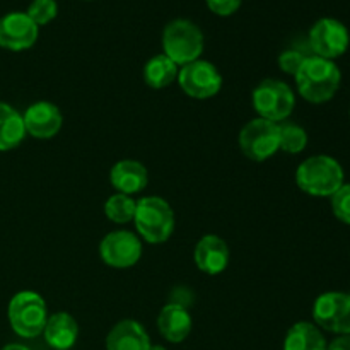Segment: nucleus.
Instances as JSON below:
<instances>
[{
  "mask_svg": "<svg viewBox=\"0 0 350 350\" xmlns=\"http://www.w3.org/2000/svg\"><path fill=\"white\" fill-rule=\"evenodd\" d=\"M299 94L313 105H323L337 94L342 82V72L334 60L308 55L294 75Z\"/></svg>",
  "mask_w": 350,
  "mask_h": 350,
  "instance_id": "f257e3e1",
  "label": "nucleus"
},
{
  "mask_svg": "<svg viewBox=\"0 0 350 350\" xmlns=\"http://www.w3.org/2000/svg\"><path fill=\"white\" fill-rule=\"evenodd\" d=\"M296 183L311 197H332L345 183L344 167L332 156H311L297 166Z\"/></svg>",
  "mask_w": 350,
  "mask_h": 350,
  "instance_id": "f03ea898",
  "label": "nucleus"
},
{
  "mask_svg": "<svg viewBox=\"0 0 350 350\" xmlns=\"http://www.w3.org/2000/svg\"><path fill=\"white\" fill-rule=\"evenodd\" d=\"M133 224L144 241L150 245H161L171 238L176 222H174L173 208L164 198L144 197L137 200Z\"/></svg>",
  "mask_w": 350,
  "mask_h": 350,
  "instance_id": "7ed1b4c3",
  "label": "nucleus"
},
{
  "mask_svg": "<svg viewBox=\"0 0 350 350\" xmlns=\"http://www.w3.org/2000/svg\"><path fill=\"white\" fill-rule=\"evenodd\" d=\"M204 33L190 19H174L164 27L163 53L178 67L198 60L204 53Z\"/></svg>",
  "mask_w": 350,
  "mask_h": 350,
  "instance_id": "20e7f679",
  "label": "nucleus"
},
{
  "mask_svg": "<svg viewBox=\"0 0 350 350\" xmlns=\"http://www.w3.org/2000/svg\"><path fill=\"white\" fill-rule=\"evenodd\" d=\"M48 308L41 294L34 291H21L14 294L7 308V318L19 337L36 338L43 334L48 321Z\"/></svg>",
  "mask_w": 350,
  "mask_h": 350,
  "instance_id": "39448f33",
  "label": "nucleus"
},
{
  "mask_svg": "<svg viewBox=\"0 0 350 350\" xmlns=\"http://www.w3.org/2000/svg\"><path fill=\"white\" fill-rule=\"evenodd\" d=\"M252 103L258 118L269 120V122L280 123L286 122L294 111L296 106V96L294 91L279 79H265L260 82L252 94Z\"/></svg>",
  "mask_w": 350,
  "mask_h": 350,
  "instance_id": "423d86ee",
  "label": "nucleus"
},
{
  "mask_svg": "<svg viewBox=\"0 0 350 350\" xmlns=\"http://www.w3.org/2000/svg\"><path fill=\"white\" fill-rule=\"evenodd\" d=\"M241 152L255 163H263L279 150V123L253 118L241 129L238 137Z\"/></svg>",
  "mask_w": 350,
  "mask_h": 350,
  "instance_id": "0eeeda50",
  "label": "nucleus"
},
{
  "mask_svg": "<svg viewBox=\"0 0 350 350\" xmlns=\"http://www.w3.org/2000/svg\"><path fill=\"white\" fill-rule=\"evenodd\" d=\"M313 320L320 330L335 335L350 334V294L330 291L317 297L313 304Z\"/></svg>",
  "mask_w": 350,
  "mask_h": 350,
  "instance_id": "6e6552de",
  "label": "nucleus"
},
{
  "mask_svg": "<svg viewBox=\"0 0 350 350\" xmlns=\"http://www.w3.org/2000/svg\"><path fill=\"white\" fill-rule=\"evenodd\" d=\"M176 81L185 94L193 99L214 98L222 88V75L219 68L202 58L180 67Z\"/></svg>",
  "mask_w": 350,
  "mask_h": 350,
  "instance_id": "1a4fd4ad",
  "label": "nucleus"
},
{
  "mask_svg": "<svg viewBox=\"0 0 350 350\" xmlns=\"http://www.w3.org/2000/svg\"><path fill=\"white\" fill-rule=\"evenodd\" d=\"M350 34L347 26L334 17H321L310 29V46L313 55L335 60L349 50Z\"/></svg>",
  "mask_w": 350,
  "mask_h": 350,
  "instance_id": "9d476101",
  "label": "nucleus"
},
{
  "mask_svg": "<svg viewBox=\"0 0 350 350\" xmlns=\"http://www.w3.org/2000/svg\"><path fill=\"white\" fill-rule=\"evenodd\" d=\"M99 256L103 263L113 269H130L142 256V241L132 231H111L99 243Z\"/></svg>",
  "mask_w": 350,
  "mask_h": 350,
  "instance_id": "9b49d317",
  "label": "nucleus"
},
{
  "mask_svg": "<svg viewBox=\"0 0 350 350\" xmlns=\"http://www.w3.org/2000/svg\"><path fill=\"white\" fill-rule=\"evenodd\" d=\"M40 36V27L26 12H9L0 17V48L23 51L34 46Z\"/></svg>",
  "mask_w": 350,
  "mask_h": 350,
  "instance_id": "f8f14e48",
  "label": "nucleus"
},
{
  "mask_svg": "<svg viewBox=\"0 0 350 350\" xmlns=\"http://www.w3.org/2000/svg\"><path fill=\"white\" fill-rule=\"evenodd\" d=\"M27 135L40 140L53 139L64 125V116L57 105L50 101H38L27 106L23 115Z\"/></svg>",
  "mask_w": 350,
  "mask_h": 350,
  "instance_id": "ddd939ff",
  "label": "nucleus"
},
{
  "mask_svg": "<svg viewBox=\"0 0 350 350\" xmlns=\"http://www.w3.org/2000/svg\"><path fill=\"white\" fill-rule=\"evenodd\" d=\"M231 252L228 243L215 234H205L195 245L193 260L200 272L207 275H219L229 265Z\"/></svg>",
  "mask_w": 350,
  "mask_h": 350,
  "instance_id": "4468645a",
  "label": "nucleus"
},
{
  "mask_svg": "<svg viewBox=\"0 0 350 350\" xmlns=\"http://www.w3.org/2000/svg\"><path fill=\"white\" fill-rule=\"evenodd\" d=\"M109 183L116 193L135 195L140 193L149 183V171L142 163L135 159H122L113 164L109 171Z\"/></svg>",
  "mask_w": 350,
  "mask_h": 350,
  "instance_id": "2eb2a0df",
  "label": "nucleus"
},
{
  "mask_svg": "<svg viewBox=\"0 0 350 350\" xmlns=\"http://www.w3.org/2000/svg\"><path fill=\"white\" fill-rule=\"evenodd\" d=\"M191 314L180 303H170L157 317V330L171 344H181L191 334Z\"/></svg>",
  "mask_w": 350,
  "mask_h": 350,
  "instance_id": "dca6fc26",
  "label": "nucleus"
},
{
  "mask_svg": "<svg viewBox=\"0 0 350 350\" xmlns=\"http://www.w3.org/2000/svg\"><path fill=\"white\" fill-rule=\"evenodd\" d=\"M150 345L146 328L135 320L118 321L106 337V350H149Z\"/></svg>",
  "mask_w": 350,
  "mask_h": 350,
  "instance_id": "f3484780",
  "label": "nucleus"
},
{
  "mask_svg": "<svg viewBox=\"0 0 350 350\" xmlns=\"http://www.w3.org/2000/svg\"><path fill=\"white\" fill-rule=\"evenodd\" d=\"M44 340L55 350H68L75 345L79 338V325L70 313L58 311L48 317L44 325Z\"/></svg>",
  "mask_w": 350,
  "mask_h": 350,
  "instance_id": "a211bd4d",
  "label": "nucleus"
},
{
  "mask_svg": "<svg viewBox=\"0 0 350 350\" xmlns=\"http://www.w3.org/2000/svg\"><path fill=\"white\" fill-rule=\"evenodd\" d=\"M328 342L323 332L310 321H297L284 338V350H327Z\"/></svg>",
  "mask_w": 350,
  "mask_h": 350,
  "instance_id": "6ab92c4d",
  "label": "nucleus"
},
{
  "mask_svg": "<svg viewBox=\"0 0 350 350\" xmlns=\"http://www.w3.org/2000/svg\"><path fill=\"white\" fill-rule=\"evenodd\" d=\"M26 135L23 115L10 105L0 101V152L16 149Z\"/></svg>",
  "mask_w": 350,
  "mask_h": 350,
  "instance_id": "aec40b11",
  "label": "nucleus"
},
{
  "mask_svg": "<svg viewBox=\"0 0 350 350\" xmlns=\"http://www.w3.org/2000/svg\"><path fill=\"white\" fill-rule=\"evenodd\" d=\"M180 67L164 53L154 55L144 65V81L152 89H164L178 79Z\"/></svg>",
  "mask_w": 350,
  "mask_h": 350,
  "instance_id": "412c9836",
  "label": "nucleus"
},
{
  "mask_svg": "<svg viewBox=\"0 0 350 350\" xmlns=\"http://www.w3.org/2000/svg\"><path fill=\"white\" fill-rule=\"evenodd\" d=\"M308 146V133L297 123L280 122L279 123V150L287 154H299L306 149Z\"/></svg>",
  "mask_w": 350,
  "mask_h": 350,
  "instance_id": "4be33fe9",
  "label": "nucleus"
},
{
  "mask_svg": "<svg viewBox=\"0 0 350 350\" xmlns=\"http://www.w3.org/2000/svg\"><path fill=\"white\" fill-rule=\"evenodd\" d=\"M137 211V200L133 197L125 193H115L106 200L105 204V214L115 224H126L132 222L135 217Z\"/></svg>",
  "mask_w": 350,
  "mask_h": 350,
  "instance_id": "5701e85b",
  "label": "nucleus"
},
{
  "mask_svg": "<svg viewBox=\"0 0 350 350\" xmlns=\"http://www.w3.org/2000/svg\"><path fill=\"white\" fill-rule=\"evenodd\" d=\"M26 14L38 27L46 26L48 23H51L57 17L58 3L57 0H33L27 7Z\"/></svg>",
  "mask_w": 350,
  "mask_h": 350,
  "instance_id": "b1692460",
  "label": "nucleus"
},
{
  "mask_svg": "<svg viewBox=\"0 0 350 350\" xmlns=\"http://www.w3.org/2000/svg\"><path fill=\"white\" fill-rule=\"evenodd\" d=\"M332 200V212L335 217L344 224L350 226V183H344L334 195Z\"/></svg>",
  "mask_w": 350,
  "mask_h": 350,
  "instance_id": "393cba45",
  "label": "nucleus"
},
{
  "mask_svg": "<svg viewBox=\"0 0 350 350\" xmlns=\"http://www.w3.org/2000/svg\"><path fill=\"white\" fill-rule=\"evenodd\" d=\"M308 55H304L303 51L299 50H286L282 51V53L279 55V68L282 72H286V74L289 75H296L297 70L301 68V65H303L304 58H306Z\"/></svg>",
  "mask_w": 350,
  "mask_h": 350,
  "instance_id": "a878e982",
  "label": "nucleus"
},
{
  "mask_svg": "<svg viewBox=\"0 0 350 350\" xmlns=\"http://www.w3.org/2000/svg\"><path fill=\"white\" fill-rule=\"evenodd\" d=\"M205 2H207V7L215 16L228 17L232 16L241 7L243 0H205Z\"/></svg>",
  "mask_w": 350,
  "mask_h": 350,
  "instance_id": "bb28decb",
  "label": "nucleus"
},
{
  "mask_svg": "<svg viewBox=\"0 0 350 350\" xmlns=\"http://www.w3.org/2000/svg\"><path fill=\"white\" fill-rule=\"evenodd\" d=\"M327 350H350V334L335 338L332 344H328Z\"/></svg>",
  "mask_w": 350,
  "mask_h": 350,
  "instance_id": "cd10ccee",
  "label": "nucleus"
},
{
  "mask_svg": "<svg viewBox=\"0 0 350 350\" xmlns=\"http://www.w3.org/2000/svg\"><path fill=\"white\" fill-rule=\"evenodd\" d=\"M0 350H31V349L26 347V345H23V344H7V345H3Z\"/></svg>",
  "mask_w": 350,
  "mask_h": 350,
  "instance_id": "c85d7f7f",
  "label": "nucleus"
},
{
  "mask_svg": "<svg viewBox=\"0 0 350 350\" xmlns=\"http://www.w3.org/2000/svg\"><path fill=\"white\" fill-rule=\"evenodd\" d=\"M149 350H166L163 347V345H150Z\"/></svg>",
  "mask_w": 350,
  "mask_h": 350,
  "instance_id": "c756f323",
  "label": "nucleus"
},
{
  "mask_svg": "<svg viewBox=\"0 0 350 350\" xmlns=\"http://www.w3.org/2000/svg\"><path fill=\"white\" fill-rule=\"evenodd\" d=\"M349 116H350V111H349Z\"/></svg>",
  "mask_w": 350,
  "mask_h": 350,
  "instance_id": "7c9ffc66",
  "label": "nucleus"
}]
</instances>
